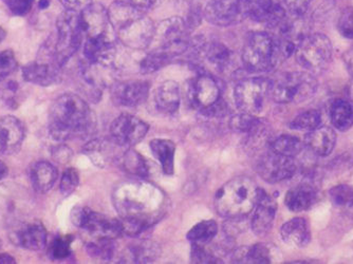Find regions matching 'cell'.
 I'll use <instances>...</instances> for the list:
<instances>
[{
    "label": "cell",
    "instance_id": "obj_1",
    "mask_svg": "<svg viewBox=\"0 0 353 264\" xmlns=\"http://www.w3.org/2000/svg\"><path fill=\"white\" fill-rule=\"evenodd\" d=\"M95 128V116L86 101L66 93L57 97L49 112V134L59 142L88 136Z\"/></svg>",
    "mask_w": 353,
    "mask_h": 264
},
{
    "label": "cell",
    "instance_id": "obj_2",
    "mask_svg": "<svg viewBox=\"0 0 353 264\" xmlns=\"http://www.w3.org/2000/svg\"><path fill=\"white\" fill-rule=\"evenodd\" d=\"M108 13L114 33L121 43L137 50L152 45L156 27L144 10L117 0L109 8Z\"/></svg>",
    "mask_w": 353,
    "mask_h": 264
},
{
    "label": "cell",
    "instance_id": "obj_3",
    "mask_svg": "<svg viewBox=\"0 0 353 264\" xmlns=\"http://www.w3.org/2000/svg\"><path fill=\"white\" fill-rule=\"evenodd\" d=\"M261 188L248 176H237L224 184L215 196V207L222 217H245L253 212Z\"/></svg>",
    "mask_w": 353,
    "mask_h": 264
},
{
    "label": "cell",
    "instance_id": "obj_4",
    "mask_svg": "<svg viewBox=\"0 0 353 264\" xmlns=\"http://www.w3.org/2000/svg\"><path fill=\"white\" fill-rule=\"evenodd\" d=\"M241 59L250 72L269 71L281 59L274 37L265 32L251 33L243 45Z\"/></svg>",
    "mask_w": 353,
    "mask_h": 264
},
{
    "label": "cell",
    "instance_id": "obj_5",
    "mask_svg": "<svg viewBox=\"0 0 353 264\" xmlns=\"http://www.w3.org/2000/svg\"><path fill=\"white\" fill-rule=\"evenodd\" d=\"M317 81L308 72H291L271 81L270 97L279 104L299 103L314 94Z\"/></svg>",
    "mask_w": 353,
    "mask_h": 264
},
{
    "label": "cell",
    "instance_id": "obj_6",
    "mask_svg": "<svg viewBox=\"0 0 353 264\" xmlns=\"http://www.w3.org/2000/svg\"><path fill=\"white\" fill-rule=\"evenodd\" d=\"M57 39L53 43L55 59L63 68V65L79 50L84 37L77 11L66 10L63 12L57 19Z\"/></svg>",
    "mask_w": 353,
    "mask_h": 264
},
{
    "label": "cell",
    "instance_id": "obj_7",
    "mask_svg": "<svg viewBox=\"0 0 353 264\" xmlns=\"http://www.w3.org/2000/svg\"><path fill=\"white\" fill-rule=\"evenodd\" d=\"M332 53L330 39L321 33L305 35L294 51L297 63L313 73L321 72L328 67Z\"/></svg>",
    "mask_w": 353,
    "mask_h": 264
},
{
    "label": "cell",
    "instance_id": "obj_8",
    "mask_svg": "<svg viewBox=\"0 0 353 264\" xmlns=\"http://www.w3.org/2000/svg\"><path fill=\"white\" fill-rule=\"evenodd\" d=\"M152 41L157 43L154 50L161 51L172 59L190 48V27L181 17H170L156 27Z\"/></svg>",
    "mask_w": 353,
    "mask_h": 264
},
{
    "label": "cell",
    "instance_id": "obj_9",
    "mask_svg": "<svg viewBox=\"0 0 353 264\" xmlns=\"http://www.w3.org/2000/svg\"><path fill=\"white\" fill-rule=\"evenodd\" d=\"M61 65L55 59L52 41L46 43L41 48L35 61L28 63L23 68V77L30 84L41 87L51 86L61 77Z\"/></svg>",
    "mask_w": 353,
    "mask_h": 264
},
{
    "label": "cell",
    "instance_id": "obj_10",
    "mask_svg": "<svg viewBox=\"0 0 353 264\" xmlns=\"http://www.w3.org/2000/svg\"><path fill=\"white\" fill-rule=\"evenodd\" d=\"M73 225L87 230L97 238L116 239L123 234L122 224L116 219L94 212L86 206H77L70 214Z\"/></svg>",
    "mask_w": 353,
    "mask_h": 264
},
{
    "label": "cell",
    "instance_id": "obj_11",
    "mask_svg": "<svg viewBox=\"0 0 353 264\" xmlns=\"http://www.w3.org/2000/svg\"><path fill=\"white\" fill-rule=\"evenodd\" d=\"M271 81L263 77H252L239 81L234 90L237 108L241 112L256 115L263 111L270 97Z\"/></svg>",
    "mask_w": 353,
    "mask_h": 264
},
{
    "label": "cell",
    "instance_id": "obj_12",
    "mask_svg": "<svg viewBox=\"0 0 353 264\" xmlns=\"http://www.w3.org/2000/svg\"><path fill=\"white\" fill-rule=\"evenodd\" d=\"M257 172L265 182L275 184L294 176L297 165L292 156H283L270 150L259 159Z\"/></svg>",
    "mask_w": 353,
    "mask_h": 264
},
{
    "label": "cell",
    "instance_id": "obj_13",
    "mask_svg": "<svg viewBox=\"0 0 353 264\" xmlns=\"http://www.w3.org/2000/svg\"><path fill=\"white\" fill-rule=\"evenodd\" d=\"M247 15L243 0H211L204 9L208 23L218 27H230L243 21Z\"/></svg>",
    "mask_w": 353,
    "mask_h": 264
},
{
    "label": "cell",
    "instance_id": "obj_14",
    "mask_svg": "<svg viewBox=\"0 0 353 264\" xmlns=\"http://www.w3.org/2000/svg\"><path fill=\"white\" fill-rule=\"evenodd\" d=\"M148 128V125L141 119L123 113L111 124L110 136L120 146L130 147L145 138Z\"/></svg>",
    "mask_w": 353,
    "mask_h": 264
},
{
    "label": "cell",
    "instance_id": "obj_15",
    "mask_svg": "<svg viewBox=\"0 0 353 264\" xmlns=\"http://www.w3.org/2000/svg\"><path fill=\"white\" fill-rule=\"evenodd\" d=\"M83 33L87 39L114 35L108 10L100 3H89L79 14Z\"/></svg>",
    "mask_w": 353,
    "mask_h": 264
},
{
    "label": "cell",
    "instance_id": "obj_16",
    "mask_svg": "<svg viewBox=\"0 0 353 264\" xmlns=\"http://www.w3.org/2000/svg\"><path fill=\"white\" fill-rule=\"evenodd\" d=\"M10 239L21 249L39 252L47 245V230L39 221L16 223L10 233Z\"/></svg>",
    "mask_w": 353,
    "mask_h": 264
},
{
    "label": "cell",
    "instance_id": "obj_17",
    "mask_svg": "<svg viewBox=\"0 0 353 264\" xmlns=\"http://www.w3.org/2000/svg\"><path fill=\"white\" fill-rule=\"evenodd\" d=\"M188 100L194 108L206 110L220 100V87L210 75L202 74L192 79L188 88Z\"/></svg>",
    "mask_w": 353,
    "mask_h": 264
},
{
    "label": "cell",
    "instance_id": "obj_18",
    "mask_svg": "<svg viewBox=\"0 0 353 264\" xmlns=\"http://www.w3.org/2000/svg\"><path fill=\"white\" fill-rule=\"evenodd\" d=\"M25 136V126L19 119L13 115H6L0 119V154H16L21 150Z\"/></svg>",
    "mask_w": 353,
    "mask_h": 264
},
{
    "label": "cell",
    "instance_id": "obj_19",
    "mask_svg": "<svg viewBox=\"0 0 353 264\" xmlns=\"http://www.w3.org/2000/svg\"><path fill=\"white\" fill-rule=\"evenodd\" d=\"M251 225L257 236L267 235L274 223L277 203L273 196L263 190H259V200L253 210Z\"/></svg>",
    "mask_w": 353,
    "mask_h": 264
},
{
    "label": "cell",
    "instance_id": "obj_20",
    "mask_svg": "<svg viewBox=\"0 0 353 264\" xmlns=\"http://www.w3.org/2000/svg\"><path fill=\"white\" fill-rule=\"evenodd\" d=\"M247 15L259 23L275 28L285 19V12L277 0H243Z\"/></svg>",
    "mask_w": 353,
    "mask_h": 264
},
{
    "label": "cell",
    "instance_id": "obj_21",
    "mask_svg": "<svg viewBox=\"0 0 353 264\" xmlns=\"http://www.w3.org/2000/svg\"><path fill=\"white\" fill-rule=\"evenodd\" d=\"M148 93L150 85L146 81L117 83L111 89V97L118 106H139L148 100Z\"/></svg>",
    "mask_w": 353,
    "mask_h": 264
},
{
    "label": "cell",
    "instance_id": "obj_22",
    "mask_svg": "<svg viewBox=\"0 0 353 264\" xmlns=\"http://www.w3.org/2000/svg\"><path fill=\"white\" fill-rule=\"evenodd\" d=\"M116 52L114 35L87 39L85 43V59L89 63L110 67L114 63Z\"/></svg>",
    "mask_w": 353,
    "mask_h": 264
},
{
    "label": "cell",
    "instance_id": "obj_23",
    "mask_svg": "<svg viewBox=\"0 0 353 264\" xmlns=\"http://www.w3.org/2000/svg\"><path fill=\"white\" fill-rule=\"evenodd\" d=\"M23 194H19L16 188L10 186H0V226L11 224L12 226L19 223L17 218L25 207Z\"/></svg>",
    "mask_w": 353,
    "mask_h": 264
},
{
    "label": "cell",
    "instance_id": "obj_24",
    "mask_svg": "<svg viewBox=\"0 0 353 264\" xmlns=\"http://www.w3.org/2000/svg\"><path fill=\"white\" fill-rule=\"evenodd\" d=\"M281 235L285 244L301 249L310 242V226L305 218H293L283 224Z\"/></svg>",
    "mask_w": 353,
    "mask_h": 264
},
{
    "label": "cell",
    "instance_id": "obj_25",
    "mask_svg": "<svg viewBox=\"0 0 353 264\" xmlns=\"http://www.w3.org/2000/svg\"><path fill=\"white\" fill-rule=\"evenodd\" d=\"M279 257L276 247L267 243H259L250 247H240L233 255L236 263L267 264Z\"/></svg>",
    "mask_w": 353,
    "mask_h": 264
},
{
    "label": "cell",
    "instance_id": "obj_26",
    "mask_svg": "<svg viewBox=\"0 0 353 264\" xmlns=\"http://www.w3.org/2000/svg\"><path fill=\"white\" fill-rule=\"evenodd\" d=\"M307 147L316 156H329L336 144V134L330 127L323 126L313 129L307 134Z\"/></svg>",
    "mask_w": 353,
    "mask_h": 264
},
{
    "label": "cell",
    "instance_id": "obj_27",
    "mask_svg": "<svg viewBox=\"0 0 353 264\" xmlns=\"http://www.w3.org/2000/svg\"><path fill=\"white\" fill-rule=\"evenodd\" d=\"M317 192L310 184L303 183L291 188L285 194V204L291 212H306L314 205Z\"/></svg>",
    "mask_w": 353,
    "mask_h": 264
},
{
    "label": "cell",
    "instance_id": "obj_28",
    "mask_svg": "<svg viewBox=\"0 0 353 264\" xmlns=\"http://www.w3.org/2000/svg\"><path fill=\"white\" fill-rule=\"evenodd\" d=\"M30 176L35 192L39 194H47L57 183L59 172L54 165L46 161H41L33 165Z\"/></svg>",
    "mask_w": 353,
    "mask_h": 264
},
{
    "label": "cell",
    "instance_id": "obj_29",
    "mask_svg": "<svg viewBox=\"0 0 353 264\" xmlns=\"http://www.w3.org/2000/svg\"><path fill=\"white\" fill-rule=\"evenodd\" d=\"M157 108L165 114H172L179 109L180 88L176 81H164L157 89L156 97Z\"/></svg>",
    "mask_w": 353,
    "mask_h": 264
},
{
    "label": "cell",
    "instance_id": "obj_30",
    "mask_svg": "<svg viewBox=\"0 0 353 264\" xmlns=\"http://www.w3.org/2000/svg\"><path fill=\"white\" fill-rule=\"evenodd\" d=\"M150 150L154 158L161 164L164 174L168 176L174 174L176 152L174 143L165 139H154L150 142Z\"/></svg>",
    "mask_w": 353,
    "mask_h": 264
},
{
    "label": "cell",
    "instance_id": "obj_31",
    "mask_svg": "<svg viewBox=\"0 0 353 264\" xmlns=\"http://www.w3.org/2000/svg\"><path fill=\"white\" fill-rule=\"evenodd\" d=\"M202 52L208 63L214 65L218 71L227 70L231 65L232 52L229 48L220 43H212L202 45Z\"/></svg>",
    "mask_w": 353,
    "mask_h": 264
},
{
    "label": "cell",
    "instance_id": "obj_32",
    "mask_svg": "<svg viewBox=\"0 0 353 264\" xmlns=\"http://www.w3.org/2000/svg\"><path fill=\"white\" fill-rule=\"evenodd\" d=\"M331 122L340 131H347L353 126V107L348 101H335L331 106Z\"/></svg>",
    "mask_w": 353,
    "mask_h": 264
},
{
    "label": "cell",
    "instance_id": "obj_33",
    "mask_svg": "<svg viewBox=\"0 0 353 264\" xmlns=\"http://www.w3.org/2000/svg\"><path fill=\"white\" fill-rule=\"evenodd\" d=\"M218 233V225L214 220H205L196 224L188 233V241L198 245H205L215 238Z\"/></svg>",
    "mask_w": 353,
    "mask_h": 264
},
{
    "label": "cell",
    "instance_id": "obj_34",
    "mask_svg": "<svg viewBox=\"0 0 353 264\" xmlns=\"http://www.w3.org/2000/svg\"><path fill=\"white\" fill-rule=\"evenodd\" d=\"M112 148H109L108 141L93 140L87 143L83 148V152L98 166H104L112 156Z\"/></svg>",
    "mask_w": 353,
    "mask_h": 264
},
{
    "label": "cell",
    "instance_id": "obj_35",
    "mask_svg": "<svg viewBox=\"0 0 353 264\" xmlns=\"http://www.w3.org/2000/svg\"><path fill=\"white\" fill-rule=\"evenodd\" d=\"M303 142L296 136H291V134H283L271 143L270 150L272 152H277V154L294 158L303 150Z\"/></svg>",
    "mask_w": 353,
    "mask_h": 264
},
{
    "label": "cell",
    "instance_id": "obj_36",
    "mask_svg": "<svg viewBox=\"0 0 353 264\" xmlns=\"http://www.w3.org/2000/svg\"><path fill=\"white\" fill-rule=\"evenodd\" d=\"M123 164L125 170L134 176L145 178L150 174L148 162L139 152L134 150H127L123 156Z\"/></svg>",
    "mask_w": 353,
    "mask_h": 264
},
{
    "label": "cell",
    "instance_id": "obj_37",
    "mask_svg": "<svg viewBox=\"0 0 353 264\" xmlns=\"http://www.w3.org/2000/svg\"><path fill=\"white\" fill-rule=\"evenodd\" d=\"M331 202L336 207L349 208L353 206V187L348 184L334 186L329 192Z\"/></svg>",
    "mask_w": 353,
    "mask_h": 264
},
{
    "label": "cell",
    "instance_id": "obj_38",
    "mask_svg": "<svg viewBox=\"0 0 353 264\" xmlns=\"http://www.w3.org/2000/svg\"><path fill=\"white\" fill-rule=\"evenodd\" d=\"M86 250L91 257L110 259L114 254V239L98 238V241L89 243Z\"/></svg>",
    "mask_w": 353,
    "mask_h": 264
},
{
    "label": "cell",
    "instance_id": "obj_39",
    "mask_svg": "<svg viewBox=\"0 0 353 264\" xmlns=\"http://www.w3.org/2000/svg\"><path fill=\"white\" fill-rule=\"evenodd\" d=\"M322 122V115L317 110H308L297 115L291 122V128L296 130L311 131L317 128Z\"/></svg>",
    "mask_w": 353,
    "mask_h": 264
},
{
    "label": "cell",
    "instance_id": "obj_40",
    "mask_svg": "<svg viewBox=\"0 0 353 264\" xmlns=\"http://www.w3.org/2000/svg\"><path fill=\"white\" fill-rule=\"evenodd\" d=\"M72 241L73 237L70 235L55 238L48 250L49 258L52 260H61L68 257L71 253Z\"/></svg>",
    "mask_w": 353,
    "mask_h": 264
},
{
    "label": "cell",
    "instance_id": "obj_41",
    "mask_svg": "<svg viewBox=\"0 0 353 264\" xmlns=\"http://www.w3.org/2000/svg\"><path fill=\"white\" fill-rule=\"evenodd\" d=\"M170 57L161 51L154 50L143 59L141 63V72L144 74L156 72L159 69L163 68L164 65L170 63Z\"/></svg>",
    "mask_w": 353,
    "mask_h": 264
},
{
    "label": "cell",
    "instance_id": "obj_42",
    "mask_svg": "<svg viewBox=\"0 0 353 264\" xmlns=\"http://www.w3.org/2000/svg\"><path fill=\"white\" fill-rule=\"evenodd\" d=\"M17 69V61L12 50L0 51V81H6Z\"/></svg>",
    "mask_w": 353,
    "mask_h": 264
},
{
    "label": "cell",
    "instance_id": "obj_43",
    "mask_svg": "<svg viewBox=\"0 0 353 264\" xmlns=\"http://www.w3.org/2000/svg\"><path fill=\"white\" fill-rule=\"evenodd\" d=\"M79 184V172L75 168H67L63 172L59 184V190L63 196H69L77 190Z\"/></svg>",
    "mask_w": 353,
    "mask_h": 264
},
{
    "label": "cell",
    "instance_id": "obj_44",
    "mask_svg": "<svg viewBox=\"0 0 353 264\" xmlns=\"http://www.w3.org/2000/svg\"><path fill=\"white\" fill-rule=\"evenodd\" d=\"M338 29L345 39H353V7L343 10L339 19Z\"/></svg>",
    "mask_w": 353,
    "mask_h": 264
},
{
    "label": "cell",
    "instance_id": "obj_45",
    "mask_svg": "<svg viewBox=\"0 0 353 264\" xmlns=\"http://www.w3.org/2000/svg\"><path fill=\"white\" fill-rule=\"evenodd\" d=\"M192 261L194 263H219L221 260L212 255L211 252L206 251L203 245L192 244Z\"/></svg>",
    "mask_w": 353,
    "mask_h": 264
},
{
    "label": "cell",
    "instance_id": "obj_46",
    "mask_svg": "<svg viewBox=\"0 0 353 264\" xmlns=\"http://www.w3.org/2000/svg\"><path fill=\"white\" fill-rule=\"evenodd\" d=\"M3 3L14 15L23 16L31 11L34 0H3Z\"/></svg>",
    "mask_w": 353,
    "mask_h": 264
},
{
    "label": "cell",
    "instance_id": "obj_47",
    "mask_svg": "<svg viewBox=\"0 0 353 264\" xmlns=\"http://www.w3.org/2000/svg\"><path fill=\"white\" fill-rule=\"evenodd\" d=\"M313 0H283L288 11L294 16H303Z\"/></svg>",
    "mask_w": 353,
    "mask_h": 264
},
{
    "label": "cell",
    "instance_id": "obj_48",
    "mask_svg": "<svg viewBox=\"0 0 353 264\" xmlns=\"http://www.w3.org/2000/svg\"><path fill=\"white\" fill-rule=\"evenodd\" d=\"M123 3H130L141 10L152 9L157 7L162 0H120Z\"/></svg>",
    "mask_w": 353,
    "mask_h": 264
},
{
    "label": "cell",
    "instance_id": "obj_49",
    "mask_svg": "<svg viewBox=\"0 0 353 264\" xmlns=\"http://www.w3.org/2000/svg\"><path fill=\"white\" fill-rule=\"evenodd\" d=\"M59 1L66 8V10H72V11L84 9L86 6L91 3V0H59Z\"/></svg>",
    "mask_w": 353,
    "mask_h": 264
},
{
    "label": "cell",
    "instance_id": "obj_50",
    "mask_svg": "<svg viewBox=\"0 0 353 264\" xmlns=\"http://www.w3.org/2000/svg\"><path fill=\"white\" fill-rule=\"evenodd\" d=\"M52 154L53 156L59 162L69 161V159L72 156V152L66 146H59V148H55V150H53Z\"/></svg>",
    "mask_w": 353,
    "mask_h": 264
},
{
    "label": "cell",
    "instance_id": "obj_51",
    "mask_svg": "<svg viewBox=\"0 0 353 264\" xmlns=\"http://www.w3.org/2000/svg\"><path fill=\"white\" fill-rule=\"evenodd\" d=\"M344 61L347 70L353 77V45L345 52Z\"/></svg>",
    "mask_w": 353,
    "mask_h": 264
},
{
    "label": "cell",
    "instance_id": "obj_52",
    "mask_svg": "<svg viewBox=\"0 0 353 264\" xmlns=\"http://www.w3.org/2000/svg\"><path fill=\"white\" fill-rule=\"evenodd\" d=\"M16 260L10 254H0V264H14Z\"/></svg>",
    "mask_w": 353,
    "mask_h": 264
},
{
    "label": "cell",
    "instance_id": "obj_53",
    "mask_svg": "<svg viewBox=\"0 0 353 264\" xmlns=\"http://www.w3.org/2000/svg\"><path fill=\"white\" fill-rule=\"evenodd\" d=\"M8 172H9V170H8L7 165L0 160V181L3 180L8 176Z\"/></svg>",
    "mask_w": 353,
    "mask_h": 264
},
{
    "label": "cell",
    "instance_id": "obj_54",
    "mask_svg": "<svg viewBox=\"0 0 353 264\" xmlns=\"http://www.w3.org/2000/svg\"><path fill=\"white\" fill-rule=\"evenodd\" d=\"M172 3L178 7H184V6L190 5V0H172Z\"/></svg>",
    "mask_w": 353,
    "mask_h": 264
},
{
    "label": "cell",
    "instance_id": "obj_55",
    "mask_svg": "<svg viewBox=\"0 0 353 264\" xmlns=\"http://www.w3.org/2000/svg\"><path fill=\"white\" fill-rule=\"evenodd\" d=\"M7 37V32L3 27H0V43H3V39Z\"/></svg>",
    "mask_w": 353,
    "mask_h": 264
},
{
    "label": "cell",
    "instance_id": "obj_56",
    "mask_svg": "<svg viewBox=\"0 0 353 264\" xmlns=\"http://www.w3.org/2000/svg\"><path fill=\"white\" fill-rule=\"evenodd\" d=\"M49 5H50V3H49L48 0H41V1H39V8H41V9H47Z\"/></svg>",
    "mask_w": 353,
    "mask_h": 264
},
{
    "label": "cell",
    "instance_id": "obj_57",
    "mask_svg": "<svg viewBox=\"0 0 353 264\" xmlns=\"http://www.w3.org/2000/svg\"><path fill=\"white\" fill-rule=\"evenodd\" d=\"M349 97H351V100L353 101V81L350 83V86H349Z\"/></svg>",
    "mask_w": 353,
    "mask_h": 264
},
{
    "label": "cell",
    "instance_id": "obj_58",
    "mask_svg": "<svg viewBox=\"0 0 353 264\" xmlns=\"http://www.w3.org/2000/svg\"><path fill=\"white\" fill-rule=\"evenodd\" d=\"M1 246H3V242H1V239H0V249H1Z\"/></svg>",
    "mask_w": 353,
    "mask_h": 264
}]
</instances>
